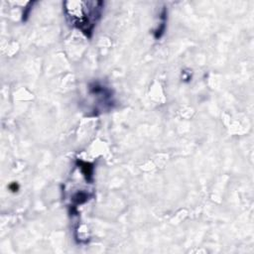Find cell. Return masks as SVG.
Masks as SVG:
<instances>
[{"mask_svg":"<svg viewBox=\"0 0 254 254\" xmlns=\"http://www.w3.org/2000/svg\"><path fill=\"white\" fill-rule=\"evenodd\" d=\"M103 3L99 1L64 2V14L71 26L90 37L101 17Z\"/></svg>","mask_w":254,"mask_h":254,"instance_id":"1","label":"cell"}]
</instances>
